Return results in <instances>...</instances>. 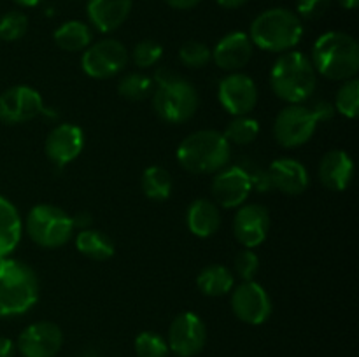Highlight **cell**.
I'll use <instances>...</instances> for the list:
<instances>
[{"label":"cell","mask_w":359,"mask_h":357,"mask_svg":"<svg viewBox=\"0 0 359 357\" xmlns=\"http://www.w3.org/2000/svg\"><path fill=\"white\" fill-rule=\"evenodd\" d=\"M153 108L161 121L182 125L196 114L200 105L198 91L186 77L161 66L154 74Z\"/></svg>","instance_id":"6da1fadb"},{"label":"cell","mask_w":359,"mask_h":357,"mask_svg":"<svg viewBox=\"0 0 359 357\" xmlns=\"http://www.w3.org/2000/svg\"><path fill=\"white\" fill-rule=\"evenodd\" d=\"M312 66L316 74L332 80H349L359 70V46L346 31H326L312 46Z\"/></svg>","instance_id":"7a4b0ae2"},{"label":"cell","mask_w":359,"mask_h":357,"mask_svg":"<svg viewBox=\"0 0 359 357\" xmlns=\"http://www.w3.org/2000/svg\"><path fill=\"white\" fill-rule=\"evenodd\" d=\"M318 74L309 56L302 51L280 52L270 70V88L280 100L302 104L314 94Z\"/></svg>","instance_id":"3957f363"},{"label":"cell","mask_w":359,"mask_h":357,"mask_svg":"<svg viewBox=\"0 0 359 357\" xmlns=\"http://www.w3.org/2000/svg\"><path fill=\"white\" fill-rule=\"evenodd\" d=\"M175 158L189 174H216L230 164L231 146L217 130H198L179 144Z\"/></svg>","instance_id":"277c9868"},{"label":"cell","mask_w":359,"mask_h":357,"mask_svg":"<svg viewBox=\"0 0 359 357\" xmlns=\"http://www.w3.org/2000/svg\"><path fill=\"white\" fill-rule=\"evenodd\" d=\"M39 301V279L20 259H0V317L23 315Z\"/></svg>","instance_id":"5b68a950"},{"label":"cell","mask_w":359,"mask_h":357,"mask_svg":"<svg viewBox=\"0 0 359 357\" xmlns=\"http://www.w3.org/2000/svg\"><path fill=\"white\" fill-rule=\"evenodd\" d=\"M304 37V23L286 7H272L252 20L249 38L252 46L269 52L291 51Z\"/></svg>","instance_id":"8992f818"},{"label":"cell","mask_w":359,"mask_h":357,"mask_svg":"<svg viewBox=\"0 0 359 357\" xmlns=\"http://www.w3.org/2000/svg\"><path fill=\"white\" fill-rule=\"evenodd\" d=\"M72 216L49 203L32 206L25 219V231L35 245L42 248L63 247L74 234Z\"/></svg>","instance_id":"52a82bcc"},{"label":"cell","mask_w":359,"mask_h":357,"mask_svg":"<svg viewBox=\"0 0 359 357\" xmlns=\"http://www.w3.org/2000/svg\"><path fill=\"white\" fill-rule=\"evenodd\" d=\"M318 125L311 108L302 104H287L273 121V136L279 146L294 149L305 146L314 136Z\"/></svg>","instance_id":"ba28073f"},{"label":"cell","mask_w":359,"mask_h":357,"mask_svg":"<svg viewBox=\"0 0 359 357\" xmlns=\"http://www.w3.org/2000/svg\"><path fill=\"white\" fill-rule=\"evenodd\" d=\"M130 59L128 49L116 38L91 42L83 51L81 66L93 79H109L121 72Z\"/></svg>","instance_id":"9c48e42d"},{"label":"cell","mask_w":359,"mask_h":357,"mask_svg":"<svg viewBox=\"0 0 359 357\" xmlns=\"http://www.w3.org/2000/svg\"><path fill=\"white\" fill-rule=\"evenodd\" d=\"M231 312L241 322L249 326L265 324L272 315V300L265 287L255 280H245L231 289Z\"/></svg>","instance_id":"30bf717a"},{"label":"cell","mask_w":359,"mask_h":357,"mask_svg":"<svg viewBox=\"0 0 359 357\" xmlns=\"http://www.w3.org/2000/svg\"><path fill=\"white\" fill-rule=\"evenodd\" d=\"M44 100L37 90L25 84L11 86L0 94V122L23 125L44 112Z\"/></svg>","instance_id":"8fae6325"},{"label":"cell","mask_w":359,"mask_h":357,"mask_svg":"<svg viewBox=\"0 0 359 357\" xmlns=\"http://www.w3.org/2000/svg\"><path fill=\"white\" fill-rule=\"evenodd\" d=\"M168 350L179 357H195L205 349L207 328L193 312H182L168 328Z\"/></svg>","instance_id":"7c38bea8"},{"label":"cell","mask_w":359,"mask_h":357,"mask_svg":"<svg viewBox=\"0 0 359 357\" xmlns=\"http://www.w3.org/2000/svg\"><path fill=\"white\" fill-rule=\"evenodd\" d=\"M217 98L231 115H249L258 104V86L252 77L242 72H230L217 88Z\"/></svg>","instance_id":"4fadbf2b"},{"label":"cell","mask_w":359,"mask_h":357,"mask_svg":"<svg viewBox=\"0 0 359 357\" xmlns=\"http://www.w3.org/2000/svg\"><path fill=\"white\" fill-rule=\"evenodd\" d=\"M214 203L223 209H238L248 202L252 191L249 175L245 174L241 164L224 167L223 170L216 172L210 184Z\"/></svg>","instance_id":"5bb4252c"},{"label":"cell","mask_w":359,"mask_h":357,"mask_svg":"<svg viewBox=\"0 0 359 357\" xmlns=\"http://www.w3.org/2000/svg\"><path fill=\"white\" fill-rule=\"evenodd\" d=\"M63 332L49 321L30 324L18 336L16 350L23 357H55L62 350Z\"/></svg>","instance_id":"9a60e30c"},{"label":"cell","mask_w":359,"mask_h":357,"mask_svg":"<svg viewBox=\"0 0 359 357\" xmlns=\"http://www.w3.org/2000/svg\"><path fill=\"white\" fill-rule=\"evenodd\" d=\"M270 231L269 210L258 203L242 205L233 219V234L244 248H255L266 240Z\"/></svg>","instance_id":"2e32d148"},{"label":"cell","mask_w":359,"mask_h":357,"mask_svg":"<svg viewBox=\"0 0 359 357\" xmlns=\"http://www.w3.org/2000/svg\"><path fill=\"white\" fill-rule=\"evenodd\" d=\"M84 149V132L72 122L56 125L48 133L44 142V153L51 163L58 167L72 163Z\"/></svg>","instance_id":"e0dca14e"},{"label":"cell","mask_w":359,"mask_h":357,"mask_svg":"<svg viewBox=\"0 0 359 357\" xmlns=\"http://www.w3.org/2000/svg\"><path fill=\"white\" fill-rule=\"evenodd\" d=\"M210 51H212L214 63L221 70L238 72L251 62L255 46L244 31H230Z\"/></svg>","instance_id":"ac0fdd59"},{"label":"cell","mask_w":359,"mask_h":357,"mask_svg":"<svg viewBox=\"0 0 359 357\" xmlns=\"http://www.w3.org/2000/svg\"><path fill=\"white\" fill-rule=\"evenodd\" d=\"M266 170H269L272 188L283 195L298 196L307 191L311 177H309V172L304 163L294 158H279V160L272 161Z\"/></svg>","instance_id":"d6986e66"},{"label":"cell","mask_w":359,"mask_h":357,"mask_svg":"<svg viewBox=\"0 0 359 357\" xmlns=\"http://www.w3.org/2000/svg\"><path fill=\"white\" fill-rule=\"evenodd\" d=\"M132 7L133 0H88L86 14L95 30L111 34L128 20Z\"/></svg>","instance_id":"ffe728a7"},{"label":"cell","mask_w":359,"mask_h":357,"mask_svg":"<svg viewBox=\"0 0 359 357\" xmlns=\"http://www.w3.org/2000/svg\"><path fill=\"white\" fill-rule=\"evenodd\" d=\"M354 177V163L346 150H328L319 163V181L330 191L347 189Z\"/></svg>","instance_id":"44dd1931"},{"label":"cell","mask_w":359,"mask_h":357,"mask_svg":"<svg viewBox=\"0 0 359 357\" xmlns=\"http://www.w3.org/2000/svg\"><path fill=\"white\" fill-rule=\"evenodd\" d=\"M186 226L191 234L198 238H209L221 227L219 206L207 198H198L189 203L186 210Z\"/></svg>","instance_id":"7402d4cb"},{"label":"cell","mask_w":359,"mask_h":357,"mask_svg":"<svg viewBox=\"0 0 359 357\" xmlns=\"http://www.w3.org/2000/svg\"><path fill=\"white\" fill-rule=\"evenodd\" d=\"M23 223L13 202L0 195V259L9 258L20 245Z\"/></svg>","instance_id":"603a6c76"},{"label":"cell","mask_w":359,"mask_h":357,"mask_svg":"<svg viewBox=\"0 0 359 357\" xmlns=\"http://www.w3.org/2000/svg\"><path fill=\"white\" fill-rule=\"evenodd\" d=\"M76 248L91 261H107L114 255L116 247L112 238L100 230H81L76 234Z\"/></svg>","instance_id":"cb8c5ba5"},{"label":"cell","mask_w":359,"mask_h":357,"mask_svg":"<svg viewBox=\"0 0 359 357\" xmlns=\"http://www.w3.org/2000/svg\"><path fill=\"white\" fill-rule=\"evenodd\" d=\"M55 44L62 51L67 52H79L84 51L93 41V31L90 24L79 20H70L60 24L53 34Z\"/></svg>","instance_id":"d4e9b609"},{"label":"cell","mask_w":359,"mask_h":357,"mask_svg":"<svg viewBox=\"0 0 359 357\" xmlns=\"http://www.w3.org/2000/svg\"><path fill=\"white\" fill-rule=\"evenodd\" d=\"M196 287L203 296L219 298L231 293L235 287V276L226 266L209 265L196 276Z\"/></svg>","instance_id":"484cf974"},{"label":"cell","mask_w":359,"mask_h":357,"mask_svg":"<svg viewBox=\"0 0 359 357\" xmlns=\"http://www.w3.org/2000/svg\"><path fill=\"white\" fill-rule=\"evenodd\" d=\"M140 188L146 198L153 202H165L172 195V175L168 174L167 168L153 164L144 170L140 177Z\"/></svg>","instance_id":"4316f807"},{"label":"cell","mask_w":359,"mask_h":357,"mask_svg":"<svg viewBox=\"0 0 359 357\" xmlns=\"http://www.w3.org/2000/svg\"><path fill=\"white\" fill-rule=\"evenodd\" d=\"M230 146H249L259 135V122L251 115H237L226 125L223 132Z\"/></svg>","instance_id":"83f0119b"},{"label":"cell","mask_w":359,"mask_h":357,"mask_svg":"<svg viewBox=\"0 0 359 357\" xmlns=\"http://www.w3.org/2000/svg\"><path fill=\"white\" fill-rule=\"evenodd\" d=\"M153 79L140 72L128 74V76L121 77L118 83V93L130 102L146 100V98L153 93Z\"/></svg>","instance_id":"f1b7e54d"},{"label":"cell","mask_w":359,"mask_h":357,"mask_svg":"<svg viewBox=\"0 0 359 357\" xmlns=\"http://www.w3.org/2000/svg\"><path fill=\"white\" fill-rule=\"evenodd\" d=\"M333 107H335V112L346 115V118H356L359 112V80L356 77L344 80V84L337 91Z\"/></svg>","instance_id":"f546056e"},{"label":"cell","mask_w":359,"mask_h":357,"mask_svg":"<svg viewBox=\"0 0 359 357\" xmlns=\"http://www.w3.org/2000/svg\"><path fill=\"white\" fill-rule=\"evenodd\" d=\"M28 31V18L21 10H9L0 16V38L4 42H16Z\"/></svg>","instance_id":"4dcf8cb0"},{"label":"cell","mask_w":359,"mask_h":357,"mask_svg":"<svg viewBox=\"0 0 359 357\" xmlns=\"http://www.w3.org/2000/svg\"><path fill=\"white\" fill-rule=\"evenodd\" d=\"M179 59L188 69H202L212 59V51L203 42L188 41L179 49Z\"/></svg>","instance_id":"1f68e13d"},{"label":"cell","mask_w":359,"mask_h":357,"mask_svg":"<svg viewBox=\"0 0 359 357\" xmlns=\"http://www.w3.org/2000/svg\"><path fill=\"white\" fill-rule=\"evenodd\" d=\"M168 343L163 336L153 331H142L135 338L137 357H167Z\"/></svg>","instance_id":"d6a6232c"},{"label":"cell","mask_w":359,"mask_h":357,"mask_svg":"<svg viewBox=\"0 0 359 357\" xmlns=\"http://www.w3.org/2000/svg\"><path fill=\"white\" fill-rule=\"evenodd\" d=\"M161 56H163V46L153 38H144V41L137 42L132 49V62L139 69L154 66L160 62Z\"/></svg>","instance_id":"836d02e7"},{"label":"cell","mask_w":359,"mask_h":357,"mask_svg":"<svg viewBox=\"0 0 359 357\" xmlns=\"http://www.w3.org/2000/svg\"><path fill=\"white\" fill-rule=\"evenodd\" d=\"M259 270V258L252 248H242L237 255H235V272L241 276L242 282L245 280H252Z\"/></svg>","instance_id":"e575fe53"},{"label":"cell","mask_w":359,"mask_h":357,"mask_svg":"<svg viewBox=\"0 0 359 357\" xmlns=\"http://www.w3.org/2000/svg\"><path fill=\"white\" fill-rule=\"evenodd\" d=\"M241 164L242 168L245 170V174L249 175V181H251L252 189L259 192H269L272 188V182H270L269 177V170H263L262 167H258V163L251 160H244Z\"/></svg>","instance_id":"d590c367"},{"label":"cell","mask_w":359,"mask_h":357,"mask_svg":"<svg viewBox=\"0 0 359 357\" xmlns=\"http://www.w3.org/2000/svg\"><path fill=\"white\" fill-rule=\"evenodd\" d=\"M332 0H297V14L300 20H319L328 13Z\"/></svg>","instance_id":"8d00e7d4"},{"label":"cell","mask_w":359,"mask_h":357,"mask_svg":"<svg viewBox=\"0 0 359 357\" xmlns=\"http://www.w3.org/2000/svg\"><path fill=\"white\" fill-rule=\"evenodd\" d=\"M309 108H311V112L314 114V118L318 119V122L330 121V119L335 115V107H333L332 102L328 100H318L312 107Z\"/></svg>","instance_id":"74e56055"},{"label":"cell","mask_w":359,"mask_h":357,"mask_svg":"<svg viewBox=\"0 0 359 357\" xmlns=\"http://www.w3.org/2000/svg\"><path fill=\"white\" fill-rule=\"evenodd\" d=\"M16 352V345L7 336H0V357H14Z\"/></svg>","instance_id":"f35d334b"},{"label":"cell","mask_w":359,"mask_h":357,"mask_svg":"<svg viewBox=\"0 0 359 357\" xmlns=\"http://www.w3.org/2000/svg\"><path fill=\"white\" fill-rule=\"evenodd\" d=\"M172 9H177V10H189L193 7L198 6L202 0H165Z\"/></svg>","instance_id":"ab89813d"},{"label":"cell","mask_w":359,"mask_h":357,"mask_svg":"<svg viewBox=\"0 0 359 357\" xmlns=\"http://www.w3.org/2000/svg\"><path fill=\"white\" fill-rule=\"evenodd\" d=\"M72 220H74V227L88 230V227H91V220H93V217H91V214L88 212H79L77 216L72 217Z\"/></svg>","instance_id":"60d3db41"},{"label":"cell","mask_w":359,"mask_h":357,"mask_svg":"<svg viewBox=\"0 0 359 357\" xmlns=\"http://www.w3.org/2000/svg\"><path fill=\"white\" fill-rule=\"evenodd\" d=\"M217 6L223 7V9H238V7L244 6L248 0H216Z\"/></svg>","instance_id":"b9f144b4"},{"label":"cell","mask_w":359,"mask_h":357,"mask_svg":"<svg viewBox=\"0 0 359 357\" xmlns=\"http://www.w3.org/2000/svg\"><path fill=\"white\" fill-rule=\"evenodd\" d=\"M337 2H339L340 7H344V9L353 10V9H356V7H358L359 0H337Z\"/></svg>","instance_id":"7bdbcfd3"},{"label":"cell","mask_w":359,"mask_h":357,"mask_svg":"<svg viewBox=\"0 0 359 357\" xmlns=\"http://www.w3.org/2000/svg\"><path fill=\"white\" fill-rule=\"evenodd\" d=\"M14 4H18L20 7H35L42 2V0H13Z\"/></svg>","instance_id":"ee69618b"},{"label":"cell","mask_w":359,"mask_h":357,"mask_svg":"<svg viewBox=\"0 0 359 357\" xmlns=\"http://www.w3.org/2000/svg\"><path fill=\"white\" fill-rule=\"evenodd\" d=\"M83 357H98V356H97V354H93V352H88V354H84Z\"/></svg>","instance_id":"f6af8a7d"}]
</instances>
